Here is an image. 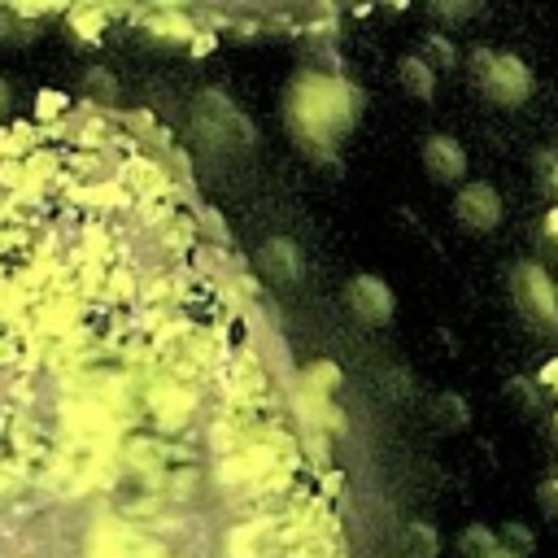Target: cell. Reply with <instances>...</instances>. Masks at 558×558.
<instances>
[{
  "mask_svg": "<svg viewBox=\"0 0 558 558\" xmlns=\"http://www.w3.org/2000/svg\"><path fill=\"white\" fill-rule=\"evenodd\" d=\"M140 126L61 96L0 126V558H183L209 480V214Z\"/></svg>",
  "mask_w": 558,
  "mask_h": 558,
  "instance_id": "cell-1",
  "label": "cell"
},
{
  "mask_svg": "<svg viewBox=\"0 0 558 558\" xmlns=\"http://www.w3.org/2000/svg\"><path fill=\"white\" fill-rule=\"evenodd\" d=\"M283 118H288V131L296 135V144L318 157V153L336 148L340 135L353 131V122L362 118V87H353L340 74L296 70L283 92Z\"/></svg>",
  "mask_w": 558,
  "mask_h": 558,
  "instance_id": "cell-2",
  "label": "cell"
},
{
  "mask_svg": "<svg viewBox=\"0 0 558 558\" xmlns=\"http://www.w3.org/2000/svg\"><path fill=\"white\" fill-rule=\"evenodd\" d=\"M466 65H471V78H475L480 96L493 100V105H501V109H519V105L532 96V87H536L527 61H523V57H510V52L475 48Z\"/></svg>",
  "mask_w": 558,
  "mask_h": 558,
  "instance_id": "cell-3",
  "label": "cell"
},
{
  "mask_svg": "<svg viewBox=\"0 0 558 558\" xmlns=\"http://www.w3.org/2000/svg\"><path fill=\"white\" fill-rule=\"evenodd\" d=\"M510 301H514L519 318L536 336H558V288H554V279H549L545 266L514 262L510 266Z\"/></svg>",
  "mask_w": 558,
  "mask_h": 558,
  "instance_id": "cell-4",
  "label": "cell"
},
{
  "mask_svg": "<svg viewBox=\"0 0 558 558\" xmlns=\"http://www.w3.org/2000/svg\"><path fill=\"white\" fill-rule=\"evenodd\" d=\"M344 305L362 327H384L397 314V296L379 275H353L344 283Z\"/></svg>",
  "mask_w": 558,
  "mask_h": 558,
  "instance_id": "cell-5",
  "label": "cell"
},
{
  "mask_svg": "<svg viewBox=\"0 0 558 558\" xmlns=\"http://www.w3.org/2000/svg\"><path fill=\"white\" fill-rule=\"evenodd\" d=\"M453 218H458V227H466L475 235L493 231L501 222V196H497V187H488V183H462L458 196H453Z\"/></svg>",
  "mask_w": 558,
  "mask_h": 558,
  "instance_id": "cell-6",
  "label": "cell"
},
{
  "mask_svg": "<svg viewBox=\"0 0 558 558\" xmlns=\"http://www.w3.org/2000/svg\"><path fill=\"white\" fill-rule=\"evenodd\" d=\"M423 170L440 187H462V179H466V148L453 135H427L423 140Z\"/></svg>",
  "mask_w": 558,
  "mask_h": 558,
  "instance_id": "cell-7",
  "label": "cell"
},
{
  "mask_svg": "<svg viewBox=\"0 0 558 558\" xmlns=\"http://www.w3.org/2000/svg\"><path fill=\"white\" fill-rule=\"evenodd\" d=\"M257 270H262L270 283H296L301 270H305V262H301V248H296L288 235H279V240H266V244H262Z\"/></svg>",
  "mask_w": 558,
  "mask_h": 558,
  "instance_id": "cell-8",
  "label": "cell"
},
{
  "mask_svg": "<svg viewBox=\"0 0 558 558\" xmlns=\"http://www.w3.org/2000/svg\"><path fill=\"white\" fill-rule=\"evenodd\" d=\"M292 410H296V414H301L310 427H318V432H340V427H344V423H340L344 414H340L331 401L310 397V392H301V388H296V397H292Z\"/></svg>",
  "mask_w": 558,
  "mask_h": 558,
  "instance_id": "cell-9",
  "label": "cell"
},
{
  "mask_svg": "<svg viewBox=\"0 0 558 558\" xmlns=\"http://www.w3.org/2000/svg\"><path fill=\"white\" fill-rule=\"evenodd\" d=\"M397 78H401L405 96H414V100H432V92H436V74H432L414 52L397 61Z\"/></svg>",
  "mask_w": 558,
  "mask_h": 558,
  "instance_id": "cell-10",
  "label": "cell"
},
{
  "mask_svg": "<svg viewBox=\"0 0 558 558\" xmlns=\"http://www.w3.org/2000/svg\"><path fill=\"white\" fill-rule=\"evenodd\" d=\"M336 384H340V366L327 362V357H318V362H310L301 371V392H310V397H323L327 401L336 392Z\"/></svg>",
  "mask_w": 558,
  "mask_h": 558,
  "instance_id": "cell-11",
  "label": "cell"
},
{
  "mask_svg": "<svg viewBox=\"0 0 558 558\" xmlns=\"http://www.w3.org/2000/svg\"><path fill=\"white\" fill-rule=\"evenodd\" d=\"M432 74H440V70H453L458 65V48H453V39L449 35H427L423 44H418V52H414Z\"/></svg>",
  "mask_w": 558,
  "mask_h": 558,
  "instance_id": "cell-12",
  "label": "cell"
},
{
  "mask_svg": "<svg viewBox=\"0 0 558 558\" xmlns=\"http://www.w3.org/2000/svg\"><path fill=\"white\" fill-rule=\"evenodd\" d=\"M432 418H436V427H440V432H458V427H466L471 410H466V401H462V397L440 392V397L432 401Z\"/></svg>",
  "mask_w": 558,
  "mask_h": 558,
  "instance_id": "cell-13",
  "label": "cell"
},
{
  "mask_svg": "<svg viewBox=\"0 0 558 558\" xmlns=\"http://www.w3.org/2000/svg\"><path fill=\"white\" fill-rule=\"evenodd\" d=\"M401 549H405V558H436L440 554V536H436L432 523H410L405 536H401Z\"/></svg>",
  "mask_w": 558,
  "mask_h": 558,
  "instance_id": "cell-14",
  "label": "cell"
},
{
  "mask_svg": "<svg viewBox=\"0 0 558 558\" xmlns=\"http://www.w3.org/2000/svg\"><path fill=\"white\" fill-rule=\"evenodd\" d=\"M493 549H497V532H488V523L462 527V536H458V554L462 558H488Z\"/></svg>",
  "mask_w": 558,
  "mask_h": 558,
  "instance_id": "cell-15",
  "label": "cell"
},
{
  "mask_svg": "<svg viewBox=\"0 0 558 558\" xmlns=\"http://www.w3.org/2000/svg\"><path fill=\"white\" fill-rule=\"evenodd\" d=\"M497 545H501L506 554H514V558H527V554L536 549V536H532V527H523V523H506L501 536H497Z\"/></svg>",
  "mask_w": 558,
  "mask_h": 558,
  "instance_id": "cell-16",
  "label": "cell"
},
{
  "mask_svg": "<svg viewBox=\"0 0 558 558\" xmlns=\"http://www.w3.org/2000/svg\"><path fill=\"white\" fill-rule=\"evenodd\" d=\"M432 13H436V17H453V22H458V17H471V13H475V4H432Z\"/></svg>",
  "mask_w": 558,
  "mask_h": 558,
  "instance_id": "cell-17",
  "label": "cell"
},
{
  "mask_svg": "<svg viewBox=\"0 0 558 558\" xmlns=\"http://www.w3.org/2000/svg\"><path fill=\"white\" fill-rule=\"evenodd\" d=\"M541 231H545V240H549V244H558V205H554V209H545Z\"/></svg>",
  "mask_w": 558,
  "mask_h": 558,
  "instance_id": "cell-18",
  "label": "cell"
},
{
  "mask_svg": "<svg viewBox=\"0 0 558 558\" xmlns=\"http://www.w3.org/2000/svg\"><path fill=\"white\" fill-rule=\"evenodd\" d=\"M541 384H545L549 392H558V362H549V366L541 371Z\"/></svg>",
  "mask_w": 558,
  "mask_h": 558,
  "instance_id": "cell-19",
  "label": "cell"
},
{
  "mask_svg": "<svg viewBox=\"0 0 558 558\" xmlns=\"http://www.w3.org/2000/svg\"><path fill=\"white\" fill-rule=\"evenodd\" d=\"M549 187H554V192H558V166H554V170H549Z\"/></svg>",
  "mask_w": 558,
  "mask_h": 558,
  "instance_id": "cell-20",
  "label": "cell"
},
{
  "mask_svg": "<svg viewBox=\"0 0 558 558\" xmlns=\"http://www.w3.org/2000/svg\"><path fill=\"white\" fill-rule=\"evenodd\" d=\"M488 558H514V554H506V549H501V545H497V549H493V554H488Z\"/></svg>",
  "mask_w": 558,
  "mask_h": 558,
  "instance_id": "cell-21",
  "label": "cell"
}]
</instances>
